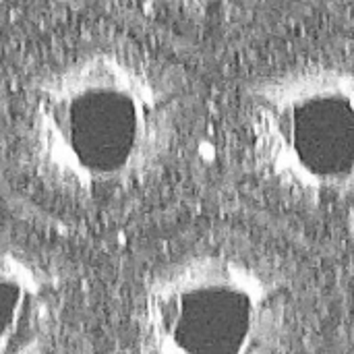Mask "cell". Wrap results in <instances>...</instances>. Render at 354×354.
<instances>
[{"label":"cell","instance_id":"6da1fadb","mask_svg":"<svg viewBox=\"0 0 354 354\" xmlns=\"http://www.w3.org/2000/svg\"><path fill=\"white\" fill-rule=\"evenodd\" d=\"M183 97L176 77L137 48H79L31 83L21 120L25 160L39 183L73 199L137 187L168 162Z\"/></svg>","mask_w":354,"mask_h":354},{"label":"cell","instance_id":"8992f818","mask_svg":"<svg viewBox=\"0 0 354 354\" xmlns=\"http://www.w3.org/2000/svg\"><path fill=\"white\" fill-rule=\"evenodd\" d=\"M0 2H12V0H0Z\"/></svg>","mask_w":354,"mask_h":354},{"label":"cell","instance_id":"5b68a950","mask_svg":"<svg viewBox=\"0 0 354 354\" xmlns=\"http://www.w3.org/2000/svg\"><path fill=\"white\" fill-rule=\"evenodd\" d=\"M168 4L185 6V8H216V6H228V4H239L245 0H166Z\"/></svg>","mask_w":354,"mask_h":354},{"label":"cell","instance_id":"277c9868","mask_svg":"<svg viewBox=\"0 0 354 354\" xmlns=\"http://www.w3.org/2000/svg\"><path fill=\"white\" fill-rule=\"evenodd\" d=\"M62 309L60 284L46 263L0 243V354H54Z\"/></svg>","mask_w":354,"mask_h":354},{"label":"cell","instance_id":"3957f363","mask_svg":"<svg viewBox=\"0 0 354 354\" xmlns=\"http://www.w3.org/2000/svg\"><path fill=\"white\" fill-rule=\"evenodd\" d=\"M257 168L307 199L354 195V62L319 58L257 77L245 89Z\"/></svg>","mask_w":354,"mask_h":354},{"label":"cell","instance_id":"7a4b0ae2","mask_svg":"<svg viewBox=\"0 0 354 354\" xmlns=\"http://www.w3.org/2000/svg\"><path fill=\"white\" fill-rule=\"evenodd\" d=\"M286 305L278 280L241 255H185L153 272L137 299L139 354H278Z\"/></svg>","mask_w":354,"mask_h":354}]
</instances>
